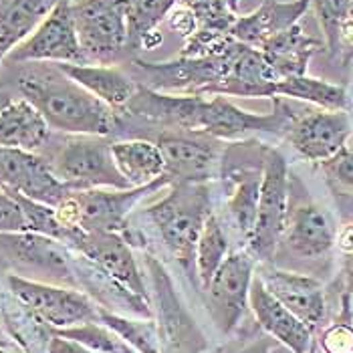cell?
<instances>
[{"mask_svg": "<svg viewBox=\"0 0 353 353\" xmlns=\"http://www.w3.org/2000/svg\"><path fill=\"white\" fill-rule=\"evenodd\" d=\"M271 101V113L259 115L236 108L224 95H176L139 85L123 113L168 130H180L218 141H239L261 134L287 136L291 123L299 115V109L291 105L285 97H272Z\"/></svg>", "mask_w": 353, "mask_h": 353, "instance_id": "obj_1", "label": "cell"}, {"mask_svg": "<svg viewBox=\"0 0 353 353\" xmlns=\"http://www.w3.org/2000/svg\"><path fill=\"white\" fill-rule=\"evenodd\" d=\"M17 87L23 99L39 109L54 132L108 137L119 130V113L83 89L57 65H28L19 73Z\"/></svg>", "mask_w": 353, "mask_h": 353, "instance_id": "obj_2", "label": "cell"}, {"mask_svg": "<svg viewBox=\"0 0 353 353\" xmlns=\"http://www.w3.org/2000/svg\"><path fill=\"white\" fill-rule=\"evenodd\" d=\"M210 214L212 194L208 184H172L168 196L145 208V218L154 224L163 246L178 261L192 285H200L196 272V246Z\"/></svg>", "mask_w": 353, "mask_h": 353, "instance_id": "obj_3", "label": "cell"}, {"mask_svg": "<svg viewBox=\"0 0 353 353\" xmlns=\"http://www.w3.org/2000/svg\"><path fill=\"white\" fill-rule=\"evenodd\" d=\"M239 41L230 39L220 51L204 57H178L165 63H150L132 57L139 85L176 95H224Z\"/></svg>", "mask_w": 353, "mask_h": 353, "instance_id": "obj_4", "label": "cell"}, {"mask_svg": "<svg viewBox=\"0 0 353 353\" xmlns=\"http://www.w3.org/2000/svg\"><path fill=\"white\" fill-rule=\"evenodd\" d=\"M163 186H172V180L168 176L158 178L148 186H137L128 190H75L54 208V212L59 222L69 230L79 228L85 232L123 234L130 226L132 210L139 204V200L162 190Z\"/></svg>", "mask_w": 353, "mask_h": 353, "instance_id": "obj_5", "label": "cell"}, {"mask_svg": "<svg viewBox=\"0 0 353 353\" xmlns=\"http://www.w3.org/2000/svg\"><path fill=\"white\" fill-rule=\"evenodd\" d=\"M47 162L54 176L73 192L134 188L113 160L111 141L101 136H69Z\"/></svg>", "mask_w": 353, "mask_h": 353, "instance_id": "obj_6", "label": "cell"}, {"mask_svg": "<svg viewBox=\"0 0 353 353\" xmlns=\"http://www.w3.org/2000/svg\"><path fill=\"white\" fill-rule=\"evenodd\" d=\"M289 214V165L279 150L267 148L256 220L246 250L256 263H272Z\"/></svg>", "mask_w": 353, "mask_h": 353, "instance_id": "obj_7", "label": "cell"}, {"mask_svg": "<svg viewBox=\"0 0 353 353\" xmlns=\"http://www.w3.org/2000/svg\"><path fill=\"white\" fill-rule=\"evenodd\" d=\"M145 269L152 281L156 323L160 329L163 353H206L208 339L182 303L170 272L152 254H145Z\"/></svg>", "mask_w": 353, "mask_h": 353, "instance_id": "obj_8", "label": "cell"}, {"mask_svg": "<svg viewBox=\"0 0 353 353\" xmlns=\"http://www.w3.org/2000/svg\"><path fill=\"white\" fill-rule=\"evenodd\" d=\"M8 289L51 329H69L99 321V305L79 289L54 287L19 274L6 276Z\"/></svg>", "mask_w": 353, "mask_h": 353, "instance_id": "obj_9", "label": "cell"}, {"mask_svg": "<svg viewBox=\"0 0 353 353\" xmlns=\"http://www.w3.org/2000/svg\"><path fill=\"white\" fill-rule=\"evenodd\" d=\"M254 269L256 261L248 250L230 252L202 291L210 317L222 335H230L245 317Z\"/></svg>", "mask_w": 353, "mask_h": 353, "instance_id": "obj_10", "label": "cell"}, {"mask_svg": "<svg viewBox=\"0 0 353 353\" xmlns=\"http://www.w3.org/2000/svg\"><path fill=\"white\" fill-rule=\"evenodd\" d=\"M6 61L21 63V65L23 63H54V65L87 63V57L79 43L71 2L63 0L27 41H23L17 49L8 53Z\"/></svg>", "mask_w": 353, "mask_h": 353, "instance_id": "obj_11", "label": "cell"}, {"mask_svg": "<svg viewBox=\"0 0 353 353\" xmlns=\"http://www.w3.org/2000/svg\"><path fill=\"white\" fill-rule=\"evenodd\" d=\"M352 132V115L347 109L327 111L305 108L291 123L287 139L305 160L325 163L345 150Z\"/></svg>", "mask_w": 353, "mask_h": 353, "instance_id": "obj_12", "label": "cell"}, {"mask_svg": "<svg viewBox=\"0 0 353 353\" xmlns=\"http://www.w3.org/2000/svg\"><path fill=\"white\" fill-rule=\"evenodd\" d=\"M156 143L172 184H208L216 180L222 170L224 158L218 139L168 132L158 137Z\"/></svg>", "mask_w": 353, "mask_h": 353, "instance_id": "obj_13", "label": "cell"}, {"mask_svg": "<svg viewBox=\"0 0 353 353\" xmlns=\"http://www.w3.org/2000/svg\"><path fill=\"white\" fill-rule=\"evenodd\" d=\"M0 190L25 196L53 208L73 192L54 176L45 158L8 148H0Z\"/></svg>", "mask_w": 353, "mask_h": 353, "instance_id": "obj_14", "label": "cell"}, {"mask_svg": "<svg viewBox=\"0 0 353 353\" xmlns=\"http://www.w3.org/2000/svg\"><path fill=\"white\" fill-rule=\"evenodd\" d=\"M69 246L93 263L109 279L141 299L150 301L145 279L139 271L132 245L119 232H85L75 230Z\"/></svg>", "mask_w": 353, "mask_h": 353, "instance_id": "obj_15", "label": "cell"}, {"mask_svg": "<svg viewBox=\"0 0 353 353\" xmlns=\"http://www.w3.org/2000/svg\"><path fill=\"white\" fill-rule=\"evenodd\" d=\"M256 274L272 297L281 301L313 333L325 325L327 297L325 287L319 279L279 269L272 263H259Z\"/></svg>", "mask_w": 353, "mask_h": 353, "instance_id": "obj_16", "label": "cell"}, {"mask_svg": "<svg viewBox=\"0 0 353 353\" xmlns=\"http://www.w3.org/2000/svg\"><path fill=\"white\" fill-rule=\"evenodd\" d=\"M0 252L23 267L53 272L75 283L77 250L39 232H0Z\"/></svg>", "mask_w": 353, "mask_h": 353, "instance_id": "obj_17", "label": "cell"}, {"mask_svg": "<svg viewBox=\"0 0 353 353\" xmlns=\"http://www.w3.org/2000/svg\"><path fill=\"white\" fill-rule=\"evenodd\" d=\"M248 309L252 311L256 325L293 353H311L317 347L315 333L272 297L256 272L250 283Z\"/></svg>", "mask_w": 353, "mask_h": 353, "instance_id": "obj_18", "label": "cell"}, {"mask_svg": "<svg viewBox=\"0 0 353 353\" xmlns=\"http://www.w3.org/2000/svg\"><path fill=\"white\" fill-rule=\"evenodd\" d=\"M337 241V224L323 206L301 202L289 206L281 243L301 259H321Z\"/></svg>", "mask_w": 353, "mask_h": 353, "instance_id": "obj_19", "label": "cell"}, {"mask_svg": "<svg viewBox=\"0 0 353 353\" xmlns=\"http://www.w3.org/2000/svg\"><path fill=\"white\" fill-rule=\"evenodd\" d=\"M176 4L188 8L198 25L196 34L184 43L182 57H204L220 51L232 37L239 14L230 8L228 0H176Z\"/></svg>", "mask_w": 353, "mask_h": 353, "instance_id": "obj_20", "label": "cell"}, {"mask_svg": "<svg viewBox=\"0 0 353 353\" xmlns=\"http://www.w3.org/2000/svg\"><path fill=\"white\" fill-rule=\"evenodd\" d=\"M309 6L311 0H263V4L250 14H239L234 27L230 30V37L252 49H259L263 43L276 37L279 32L297 25L309 10Z\"/></svg>", "mask_w": 353, "mask_h": 353, "instance_id": "obj_21", "label": "cell"}, {"mask_svg": "<svg viewBox=\"0 0 353 353\" xmlns=\"http://www.w3.org/2000/svg\"><path fill=\"white\" fill-rule=\"evenodd\" d=\"M263 168H265V162H261L259 165L245 163V165H234L228 172V182H232L234 188L224 202L222 214H224L226 224L222 226L224 228L228 226V230L236 234V239L245 243V246L252 234L254 220H256L261 184H263Z\"/></svg>", "mask_w": 353, "mask_h": 353, "instance_id": "obj_22", "label": "cell"}, {"mask_svg": "<svg viewBox=\"0 0 353 353\" xmlns=\"http://www.w3.org/2000/svg\"><path fill=\"white\" fill-rule=\"evenodd\" d=\"M54 65V63H53ZM65 75H69L75 83H79L83 89H87L91 95L108 103L109 108L117 113H123L132 97L137 93V81L130 75H125L115 65H95V63H59L57 65Z\"/></svg>", "mask_w": 353, "mask_h": 353, "instance_id": "obj_23", "label": "cell"}, {"mask_svg": "<svg viewBox=\"0 0 353 353\" xmlns=\"http://www.w3.org/2000/svg\"><path fill=\"white\" fill-rule=\"evenodd\" d=\"M323 49H327L325 43L307 34L301 23L279 32L276 37H272L259 47V51L276 73L279 81L285 77L307 75L309 61L313 59V54L321 53Z\"/></svg>", "mask_w": 353, "mask_h": 353, "instance_id": "obj_24", "label": "cell"}, {"mask_svg": "<svg viewBox=\"0 0 353 353\" xmlns=\"http://www.w3.org/2000/svg\"><path fill=\"white\" fill-rule=\"evenodd\" d=\"M49 123L27 99H12L0 109V148L37 154L49 143Z\"/></svg>", "mask_w": 353, "mask_h": 353, "instance_id": "obj_25", "label": "cell"}, {"mask_svg": "<svg viewBox=\"0 0 353 353\" xmlns=\"http://www.w3.org/2000/svg\"><path fill=\"white\" fill-rule=\"evenodd\" d=\"M63 0H0V59L43 25Z\"/></svg>", "mask_w": 353, "mask_h": 353, "instance_id": "obj_26", "label": "cell"}, {"mask_svg": "<svg viewBox=\"0 0 353 353\" xmlns=\"http://www.w3.org/2000/svg\"><path fill=\"white\" fill-rule=\"evenodd\" d=\"M0 325L27 353H49L53 329L45 325L10 289H0Z\"/></svg>", "mask_w": 353, "mask_h": 353, "instance_id": "obj_27", "label": "cell"}, {"mask_svg": "<svg viewBox=\"0 0 353 353\" xmlns=\"http://www.w3.org/2000/svg\"><path fill=\"white\" fill-rule=\"evenodd\" d=\"M113 160L125 180L137 188L156 182L165 176V163L158 143L145 139H128L111 143Z\"/></svg>", "mask_w": 353, "mask_h": 353, "instance_id": "obj_28", "label": "cell"}, {"mask_svg": "<svg viewBox=\"0 0 353 353\" xmlns=\"http://www.w3.org/2000/svg\"><path fill=\"white\" fill-rule=\"evenodd\" d=\"M274 97L303 101V103L327 109V111H343L352 105V99L345 87L317 79V77H309V75H295V77H285L276 81Z\"/></svg>", "mask_w": 353, "mask_h": 353, "instance_id": "obj_29", "label": "cell"}, {"mask_svg": "<svg viewBox=\"0 0 353 353\" xmlns=\"http://www.w3.org/2000/svg\"><path fill=\"white\" fill-rule=\"evenodd\" d=\"M176 0H130L128 2V32L130 54L152 49L160 43L156 27L170 17Z\"/></svg>", "mask_w": 353, "mask_h": 353, "instance_id": "obj_30", "label": "cell"}, {"mask_svg": "<svg viewBox=\"0 0 353 353\" xmlns=\"http://www.w3.org/2000/svg\"><path fill=\"white\" fill-rule=\"evenodd\" d=\"M228 254H230L228 234H226L222 222L212 212L202 226L198 246H196V272H198V281H200L202 291L208 287L214 272L220 269V265L226 261Z\"/></svg>", "mask_w": 353, "mask_h": 353, "instance_id": "obj_31", "label": "cell"}, {"mask_svg": "<svg viewBox=\"0 0 353 353\" xmlns=\"http://www.w3.org/2000/svg\"><path fill=\"white\" fill-rule=\"evenodd\" d=\"M99 321L115 331L125 343H130L137 353H162L160 329L154 319H134L108 309H99Z\"/></svg>", "mask_w": 353, "mask_h": 353, "instance_id": "obj_32", "label": "cell"}, {"mask_svg": "<svg viewBox=\"0 0 353 353\" xmlns=\"http://www.w3.org/2000/svg\"><path fill=\"white\" fill-rule=\"evenodd\" d=\"M53 333L65 339H73L97 353H137L130 343H125L115 331H111L101 321L69 327V329H53Z\"/></svg>", "mask_w": 353, "mask_h": 353, "instance_id": "obj_33", "label": "cell"}, {"mask_svg": "<svg viewBox=\"0 0 353 353\" xmlns=\"http://www.w3.org/2000/svg\"><path fill=\"white\" fill-rule=\"evenodd\" d=\"M321 30L325 34V47L331 57H339V37L352 14L353 0H311Z\"/></svg>", "mask_w": 353, "mask_h": 353, "instance_id": "obj_34", "label": "cell"}, {"mask_svg": "<svg viewBox=\"0 0 353 353\" xmlns=\"http://www.w3.org/2000/svg\"><path fill=\"white\" fill-rule=\"evenodd\" d=\"M319 350L323 353H353V307L345 293L341 299V317L321 331Z\"/></svg>", "mask_w": 353, "mask_h": 353, "instance_id": "obj_35", "label": "cell"}, {"mask_svg": "<svg viewBox=\"0 0 353 353\" xmlns=\"http://www.w3.org/2000/svg\"><path fill=\"white\" fill-rule=\"evenodd\" d=\"M0 232H30L28 220L19 200L0 190Z\"/></svg>", "mask_w": 353, "mask_h": 353, "instance_id": "obj_36", "label": "cell"}, {"mask_svg": "<svg viewBox=\"0 0 353 353\" xmlns=\"http://www.w3.org/2000/svg\"><path fill=\"white\" fill-rule=\"evenodd\" d=\"M323 170L327 172V176L339 184L341 188L353 192V152H350L347 148L341 150L335 158L327 160L325 163H321Z\"/></svg>", "mask_w": 353, "mask_h": 353, "instance_id": "obj_37", "label": "cell"}, {"mask_svg": "<svg viewBox=\"0 0 353 353\" xmlns=\"http://www.w3.org/2000/svg\"><path fill=\"white\" fill-rule=\"evenodd\" d=\"M49 353H97L89 347H85L81 343L73 341V339H65L53 333V339L49 343Z\"/></svg>", "mask_w": 353, "mask_h": 353, "instance_id": "obj_38", "label": "cell"}, {"mask_svg": "<svg viewBox=\"0 0 353 353\" xmlns=\"http://www.w3.org/2000/svg\"><path fill=\"white\" fill-rule=\"evenodd\" d=\"M279 341L271 337V335H263V337H256L252 339L250 343H246L245 347L236 350L234 353H271V350L276 345Z\"/></svg>", "mask_w": 353, "mask_h": 353, "instance_id": "obj_39", "label": "cell"}, {"mask_svg": "<svg viewBox=\"0 0 353 353\" xmlns=\"http://www.w3.org/2000/svg\"><path fill=\"white\" fill-rule=\"evenodd\" d=\"M335 246H339V250L345 254H352L353 252V222L337 228V241H335Z\"/></svg>", "mask_w": 353, "mask_h": 353, "instance_id": "obj_40", "label": "cell"}, {"mask_svg": "<svg viewBox=\"0 0 353 353\" xmlns=\"http://www.w3.org/2000/svg\"><path fill=\"white\" fill-rule=\"evenodd\" d=\"M343 279H345V289H343V293L350 297L353 307V252L343 256Z\"/></svg>", "mask_w": 353, "mask_h": 353, "instance_id": "obj_41", "label": "cell"}, {"mask_svg": "<svg viewBox=\"0 0 353 353\" xmlns=\"http://www.w3.org/2000/svg\"><path fill=\"white\" fill-rule=\"evenodd\" d=\"M0 353H27L19 343H14V341H4V339H0Z\"/></svg>", "mask_w": 353, "mask_h": 353, "instance_id": "obj_42", "label": "cell"}, {"mask_svg": "<svg viewBox=\"0 0 353 353\" xmlns=\"http://www.w3.org/2000/svg\"><path fill=\"white\" fill-rule=\"evenodd\" d=\"M10 101H12V97H10V95H8L6 91H2V89H0V109L6 108V105H8Z\"/></svg>", "mask_w": 353, "mask_h": 353, "instance_id": "obj_43", "label": "cell"}, {"mask_svg": "<svg viewBox=\"0 0 353 353\" xmlns=\"http://www.w3.org/2000/svg\"><path fill=\"white\" fill-rule=\"evenodd\" d=\"M239 2H241V0H228V4H230V8H232L234 12H236V8H239Z\"/></svg>", "mask_w": 353, "mask_h": 353, "instance_id": "obj_44", "label": "cell"}, {"mask_svg": "<svg viewBox=\"0 0 353 353\" xmlns=\"http://www.w3.org/2000/svg\"><path fill=\"white\" fill-rule=\"evenodd\" d=\"M208 353V352H206ZM212 353H234V352H230V347H218V350H214Z\"/></svg>", "mask_w": 353, "mask_h": 353, "instance_id": "obj_45", "label": "cell"}, {"mask_svg": "<svg viewBox=\"0 0 353 353\" xmlns=\"http://www.w3.org/2000/svg\"><path fill=\"white\" fill-rule=\"evenodd\" d=\"M311 353H319V343H317V347H315V350H313Z\"/></svg>", "mask_w": 353, "mask_h": 353, "instance_id": "obj_46", "label": "cell"}, {"mask_svg": "<svg viewBox=\"0 0 353 353\" xmlns=\"http://www.w3.org/2000/svg\"><path fill=\"white\" fill-rule=\"evenodd\" d=\"M2 63H4V61H2V59H0V65H2Z\"/></svg>", "mask_w": 353, "mask_h": 353, "instance_id": "obj_47", "label": "cell"}, {"mask_svg": "<svg viewBox=\"0 0 353 353\" xmlns=\"http://www.w3.org/2000/svg\"><path fill=\"white\" fill-rule=\"evenodd\" d=\"M69 2H77V0H69Z\"/></svg>", "mask_w": 353, "mask_h": 353, "instance_id": "obj_48", "label": "cell"}, {"mask_svg": "<svg viewBox=\"0 0 353 353\" xmlns=\"http://www.w3.org/2000/svg\"><path fill=\"white\" fill-rule=\"evenodd\" d=\"M162 353H163V352H162Z\"/></svg>", "mask_w": 353, "mask_h": 353, "instance_id": "obj_49", "label": "cell"}]
</instances>
